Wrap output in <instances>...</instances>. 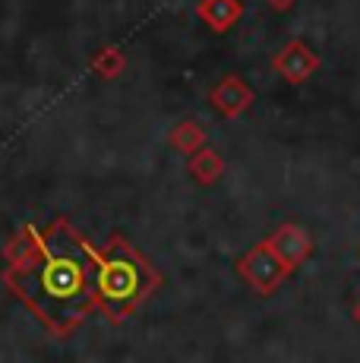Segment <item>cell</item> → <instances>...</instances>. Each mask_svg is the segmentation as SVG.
<instances>
[{
	"instance_id": "6da1fadb",
	"label": "cell",
	"mask_w": 360,
	"mask_h": 363,
	"mask_svg": "<svg viewBox=\"0 0 360 363\" xmlns=\"http://www.w3.org/2000/svg\"><path fill=\"white\" fill-rule=\"evenodd\" d=\"M4 284L47 332L67 338L95 310V253L67 218L26 225L6 247Z\"/></svg>"
},
{
	"instance_id": "7a4b0ae2",
	"label": "cell",
	"mask_w": 360,
	"mask_h": 363,
	"mask_svg": "<svg viewBox=\"0 0 360 363\" xmlns=\"http://www.w3.org/2000/svg\"><path fill=\"white\" fill-rule=\"evenodd\" d=\"M95 306L111 319L123 323L162 288L155 269L123 234H114L105 247H95Z\"/></svg>"
},
{
	"instance_id": "3957f363",
	"label": "cell",
	"mask_w": 360,
	"mask_h": 363,
	"mask_svg": "<svg viewBox=\"0 0 360 363\" xmlns=\"http://www.w3.org/2000/svg\"><path fill=\"white\" fill-rule=\"evenodd\" d=\"M307 253L310 237L297 228H281L275 237H269L266 247H256L240 259V272L250 278L253 288H259V294H272L275 284L288 278Z\"/></svg>"
},
{
	"instance_id": "277c9868",
	"label": "cell",
	"mask_w": 360,
	"mask_h": 363,
	"mask_svg": "<svg viewBox=\"0 0 360 363\" xmlns=\"http://www.w3.org/2000/svg\"><path fill=\"white\" fill-rule=\"evenodd\" d=\"M275 69H279L281 76H288L291 82H300L316 69V54L310 51L307 45L294 41V45H288L285 51L275 57Z\"/></svg>"
},
{
	"instance_id": "5b68a950",
	"label": "cell",
	"mask_w": 360,
	"mask_h": 363,
	"mask_svg": "<svg viewBox=\"0 0 360 363\" xmlns=\"http://www.w3.org/2000/svg\"><path fill=\"white\" fill-rule=\"evenodd\" d=\"M253 99V92L244 86V82L237 79V76H231V79H225L221 86L212 92V104L221 111L225 117H234L237 111H244L247 104H250Z\"/></svg>"
},
{
	"instance_id": "8992f818",
	"label": "cell",
	"mask_w": 360,
	"mask_h": 363,
	"mask_svg": "<svg viewBox=\"0 0 360 363\" xmlns=\"http://www.w3.org/2000/svg\"><path fill=\"white\" fill-rule=\"evenodd\" d=\"M244 13L240 0H199V16L212 26L215 32H225L227 26H234Z\"/></svg>"
}]
</instances>
